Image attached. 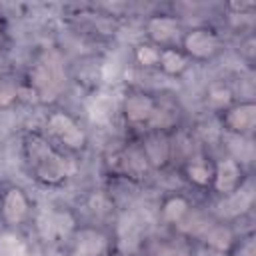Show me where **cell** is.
Segmentation results:
<instances>
[{"mask_svg": "<svg viewBox=\"0 0 256 256\" xmlns=\"http://www.w3.org/2000/svg\"><path fill=\"white\" fill-rule=\"evenodd\" d=\"M150 256H192V248L188 246L186 238H160L154 242Z\"/></svg>", "mask_w": 256, "mask_h": 256, "instance_id": "ffe728a7", "label": "cell"}, {"mask_svg": "<svg viewBox=\"0 0 256 256\" xmlns=\"http://www.w3.org/2000/svg\"><path fill=\"white\" fill-rule=\"evenodd\" d=\"M4 42H6V22H4V18L0 16V48L4 46Z\"/></svg>", "mask_w": 256, "mask_h": 256, "instance_id": "d4e9b609", "label": "cell"}, {"mask_svg": "<svg viewBox=\"0 0 256 256\" xmlns=\"http://www.w3.org/2000/svg\"><path fill=\"white\" fill-rule=\"evenodd\" d=\"M0 218L10 230L24 226L32 218V200L20 186H8L0 192Z\"/></svg>", "mask_w": 256, "mask_h": 256, "instance_id": "ba28073f", "label": "cell"}, {"mask_svg": "<svg viewBox=\"0 0 256 256\" xmlns=\"http://www.w3.org/2000/svg\"><path fill=\"white\" fill-rule=\"evenodd\" d=\"M184 28L186 26L176 14L154 12L144 20V38L158 48H174L180 44Z\"/></svg>", "mask_w": 256, "mask_h": 256, "instance_id": "52a82bcc", "label": "cell"}, {"mask_svg": "<svg viewBox=\"0 0 256 256\" xmlns=\"http://www.w3.org/2000/svg\"><path fill=\"white\" fill-rule=\"evenodd\" d=\"M138 142L152 170H164L174 160V144L170 132H162V130L144 132L142 140Z\"/></svg>", "mask_w": 256, "mask_h": 256, "instance_id": "7c38bea8", "label": "cell"}, {"mask_svg": "<svg viewBox=\"0 0 256 256\" xmlns=\"http://www.w3.org/2000/svg\"><path fill=\"white\" fill-rule=\"evenodd\" d=\"M182 178L196 190H210L212 174H214V160L204 152H194L182 160L180 166Z\"/></svg>", "mask_w": 256, "mask_h": 256, "instance_id": "4fadbf2b", "label": "cell"}, {"mask_svg": "<svg viewBox=\"0 0 256 256\" xmlns=\"http://www.w3.org/2000/svg\"><path fill=\"white\" fill-rule=\"evenodd\" d=\"M178 48L186 54L190 62H212L224 52V40L222 34L208 24H196L184 28V34L180 38Z\"/></svg>", "mask_w": 256, "mask_h": 256, "instance_id": "277c9868", "label": "cell"}, {"mask_svg": "<svg viewBox=\"0 0 256 256\" xmlns=\"http://www.w3.org/2000/svg\"><path fill=\"white\" fill-rule=\"evenodd\" d=\"M222 134L252 136L256 128V104L254 100H236L226 110L218 112Z\"/></svg>", "mask_w": 256, "mask_h": 256, "instance_id": "9c48e42d", "label": "cell"}, {"mask_svg": "<svg viewBox=\"0 0 256 256\" xmlns=\"http://www.w3.org/2000/svg\"><path fill=\"white\" fill-rule=\"evenodd\" d=\"M0 256H28L26 244L14 234V232H4L0 234Z\"/></svg>", "mask_w": 256, "mask_h": 256, "instance_id": "7402d4cb", "label": "cell"}, {"mask_svg": "<svg viewBox=\"0 0 256 256\" xmlns=\"http://www.w3.org/2000/svg\"><path fill=\"white\" fill-rule=\"evenodd\" d=\"M110 248V238L104 230L94 226H78L72 234V254L76 256H104Z\"/></svg>", "mask_w": 256, "mask_h": 256, "instance_id": "5bb4252c", "label": "cell"}, {"mask_svg": "<svg viewBox=\"0 0 256 256\" xmlns=\"http://www.w3.org/2000/svg\"><path fill=\"white\" fill-rule=\"evenodd\" d=\"M36 228L44 242L56 244L72 238L78 222L70 210H44L36 216Z\"/></svg>", "mask_w": 256, "mask_h": 256, "instance_id": "30bf717a", "label": "cell"}, {"mask_svg": "<svg viewBox=\"0 0 256 256\" xmlns=\"http://www.w3.org/2000/svg\"><path fill=\"white\" fill-rule=\"evenodd\" d=\"M24 82L36 94L38 104L54 102L66 88V72H64V64L58 58V54L44 52L42 56H38L30 64Z\"/></svg>", "mask_w": 256, "mask_h": 256, "instance_id": "7a4b0ae2", "label": "cell"}, {"mask_svg": "<svg viewBox=\"0 0 256 256\" xmlns=\"http://www.w3.org/2000/svg\"><path fill=\"white\" fill-rule=\"evenodd\" d=\"M44 136L66 154H78L88 148V132L66 110H50L44 120Z\"/></svg>", "mask_w": 256, "mask_h": 256, "instance_id": "3957f363", "label": "cell"}, {"mask_svg": "<svg viewBox=\"0 0 256 256\" xmlns=\"http://www.w3.org/2000/svg\"><path fill=\"white\" fill-rule=\"evenodd\" d=\"M236 238H238V234L234 232V228L228 222H222V220L210 222L206 232L200 236L204 246L210 248L212 252H218V254H228L232 244L236 242Z\"/></svg>", "mask_w": 256, "mask_h": 256, "instance_id": "2e32d148", "label": "cell"}, {"mask_svg": "<svg viewBox=\"0 0 256 256\" xmlns=\"http://www.w3.org/2000/svg\"><path fill=\"white\" fill-rule=\"evenodd\" d=\"M70 256H76V254H72V252H70Z\"/></svg>", "mask_w": 256, "mask_h": 256, "instance_id": "484cf974", "label": "cell"}, {"mask_svg": "<svg viewBox=\"0 0 256 256\" xmlns=\"http://www.w3.org/2000/svg\"><path fill=\"white\" fill-rule=\"evenodd\" d=\"M206 102H208V106L212 110L222 112L230 104L236 102V96H234V90L228 84H224V82H212L206 88Z\"/></svg>", "mask_w": 256, "mask_h": 256, "instance_id": "d6986e66", "label": "cell"}, {"mask_svg": "<svg viewBox=\"0 0 256 256\" xmlns=\"http://www.w3.org/2000/svg\"><path fill=\"white\" fill-rule=\"evenodd\" d=\"M158 106H160V98L156 94H152L144 88H132L122 98L120 114L128 128L144 134L154 128Z\"/></svg>", "mask_w": 256, "mask_h": 256, "instance_id": "5b68a950", "label": "cell"}, {"mask_svg": "<svg viewBox=\"0 0 256 256\" xmlns=\"http://www.w3.org/2000/svg\"><path fill=\"white\" fill-rule=\"evenodd\" d=\"M108 166L114 176L128 178V180H142L146 178L152 168L140 148V142H128L118 150L108 154Z\"/></svg>", "mask_w": 256, "mask_h": 256, "instance_id": "8992f818", "label": "cell"}, {"mask_svg": "<svg viewBox=\"0 0 256 256\" xmlns=\"http://www.w3.org/2000/svg\"><path fill=\"white\" fill-rule=\"evenodd\" d=\"M192 202L186 194H180V192H174V194H168L164 196V200L160 202V220L168 226H178L192 210Z\"/></svg>", "mask_w": 256, "mask_h": 256, "instance_id": "e0dca14e", "label": "cell"}, {"mask_svg": "<svg viewBox=\"0 0 256 256\" xmlns=\"http://www.w3.org/2000/svg\"><path fill=\"white\" fill-rule=\"evenodd\" d=\"M132 56H134V62H136L140 68H144V70H150V68H156V66H158L160 48L144 40V42H138V44L134 46V52H132Z\"/></svg>", "mask_w": 256, "mask_h": 256, "instance_id": "44dd1931", "label": "cell"}, {"mask_svg": "<svg viewBox=\"0 0 256 256\" xmlns=\"http://www.w3.org/2000/svg\"><path fill=\"white\" fill-rule=\"evenodd\" d=\"M228 256H256V240H254V234L252 232L238 234V238L232 244Z\"/></svg>", "mask_w": 256, "mask_h": 256, "instance_id": "603a6c76", "label": "cell"}, {"mask_svg": "<svg viewBox=\"0 0 256 256\" xmlns=\"http://www.w3.org/2000/svg\"><path fill=\"white\" fill-rule=\"evenodd\" d=\"M20 152L28 176L40 186L60 188L74 174L70 156L54 146L40 130H30L22 136Z\"/></svg>", "mask_w": 256, "mask_h": 256, "instance_id": "6da1fadb", "label": "cell"}, {"mask_svg": "<svg viewBox=\"0 0 256 256\" xmlns=\"http://www.w3.org/2000/svg\"><path fill=\"white\" fill-rule=\"evenodd\" d=\"M156 68L164 76L180 78L190 68V60L186 58V54L178 46H174V48H160V58H158V66Z\"/></svg>", "mask_w": 256, "mask_h": 256, "instance_id": "ac0fdd59", "label": "cell"}, {"mask_svg": "<svg viewBox=\"0 0 256 256\" xmlns=\"http://www.w3.org/2000/svg\"><path fill=\"white\" fill-rule=\"evenodd\" d=\"M254 204V184L250 180V176L244 180V184L232 192L230 196H224L220 198V204H218V216L222 222H230V220H236L240 218L242 214H246Z\"/></svg>", "mask_w": 256, "mask_h": 256, "instance_id": "9a60e30c", "label": "cell"}, {"mask_svg": "<svg viewBox=\"0 0 256 256\" xmlns=\"http://www.w3.org/2000/svg\"><path fill=\"white\" fill-rule=\"evenodd\" d=\"M18 100V82L8 80L6 76L0 78V110L14 106Z\"/></svg>", "mask_w": 256, "mask_h": 256, "instance_id": "cb8c5ba5", "label": "cell"}, {"mask_svg": "<svg viewBox=\"0 0 256 256\" xmlns=\"http://www.w3.org/2000/svg\"><path fill=\"white\" fill-rule=\"evenodd\" d=\"M246 168L236 162L234 158L230 156H222L218 160H214V174H212V184H210V190L218 196V198H224V196H230L232 192H236L244 180H246Z\"/></svg>", "mask_w": 256, "mask_h": 256, "instance_id": "8fae6325", "label": "cell"}]
</instances>
